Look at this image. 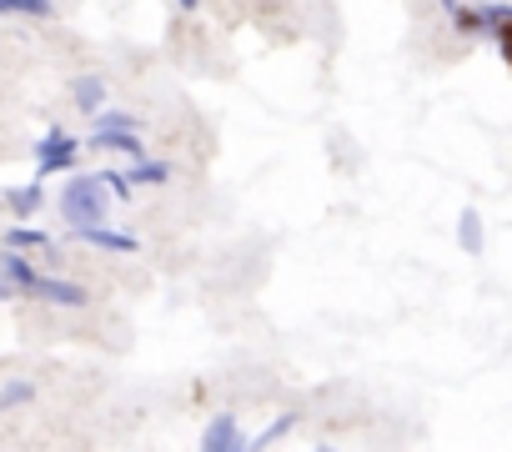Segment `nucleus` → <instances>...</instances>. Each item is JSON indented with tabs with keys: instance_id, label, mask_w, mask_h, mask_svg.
I'll return each mask as SVG.
<instances>
[{
	"instance_id": "18",
	"label": "nucleus",
	"mask_w": 512,
	"mask_h": 452,
	"mask_svg": "<svg viewBox=\"0 0 512 452\" xmlns=\"http://www.w3.org/2000/svg\"><path fill=\"white\" fill-rule=\"evenodd\" d=\"M442 6H447V11H457V6H462V0H442Z\"/></svg>"
},
{
	"instance_id": "9",
	"label": "nucleus",
	"mask_w": 512,
	"mask_h": 452,
	"mask_svg": "<svg viewBox=\"0 0 512 452\" xmlns=\"http://www.w3.org/2000/svg\"><path fill=\"white\" fill-rule=\"evenodd\" d=\"M0 16H21V21H51L56 6L51 0H0Z\"/></svg>"
},
{
	"instance_id": "7",
	"label": "nucleus",
	"mask_w": 512,
	"mask_h": 452,
	"mask_svg": "<svg viewBox=\"0 0 512 452\" xmlns=\"http://www.w3.org/2000/svg\"><path fill=\"white\" fill-rule=\"evenodd\" d=\"M76 237H81V242H91V247H101V252H136V237H126V232H111L106 221H96V226H81Z\"/></svg>"
},
{
	"instance_id": "10",
	"label": "nucleus",
	"mask_w": 512,
	"mask_h": 452,
	"mask_svg": "<svg viewBox=\"0 0 512 452\" xmlns=\"http://www.w3.org/2000/svg\"><path fill=\"white\" fill-rule=\"evenodd\" d=\"M457 242H462V252H467V257H477V252H482V216H477L472 206L457 216Z\"/></svg>"
},
{
	"instance_id": "15",
	"label": "nucleus",
	"mask_w": 512,
	"mask_h": 452,
	"mask_svg": "<svg viewBox=\"0 0 512 452\" xmlns=\"http://www.w3.org/2000/svg\"><path fill=\"white\" fill-rule=\"evenodd\" d=\"M292 422H297V417H292V412H282V417H277L267 432H256V437H251V447H272L277 437H287V432H292Z\"/></svg>"
},
{
	"instance_id": "6",
	"label": "nucleus",
	"mask_w": 512,
	"mask_h": 452,
	"mask_svg": "<svg viewBox=\"0 0 512 452\" xmlns=\"http://www.w3.org/2000/svg\"><path fill=\"white\" fill-rule=\"evenodd\" d=\"M91 146H96V151H121V156H131V161H136V156H146V151H141L136 126H101V131L91 136Z\"/></svg>"
},
{
	"instance_id": "5",
	"label": "nucleus",
	"mask_w": 512,
	"mask_h": 452,
	"mask_svg": "<svg viewBox=\"0 0 512 452\" xmlns=\"http://www.w3.org/2000/svg\"><path fill=\"white\" fill-rule=\"evenodd\" d=\"M201 447H206V452H241V447H246V432H241V422H236L231 412H221V417L206 422Z\"/></svg>"
},
{
	"instance_id": "13",
	"label": "nucleus",
	"mask_w": 512,
	"mask_h": 452,
	"mask_svg": "<svg viewBox=\"0 0 512 452\" xmlns=\"http://www.w3.org/2000/svg\"><path fill=\"white\" fill-rule=\"evenodd\" d=\"M6 242H11L16 252H41V247H51V237H46V232H31V226H11Z\"/></svg>"
},
{
	"instance_id": "1",
	"label": "nucleus",
	"mask_w": 512,
	"mask_h": 452,
	"mask_svg": "<svg viewBox=\"0 0 512 452\" xmlns=\"http://www.w3.org/2000/svg\"><path fill=\"white\" fill-rule=\"evenodd\" d=\"M61 216L71 221V232H81V226H96L111 216V191L101 176H71L61 186Z\"/></svg>"
},
{
	"instance_id": "11",
	"label": "nucleus",
	"mask_w": 512,
	"mask_h": 452,
	"mask_svg": "<svg viewBox=\"0 0 512 452\" xmlns=\"http://www.w3.org/2000/svg\"><path fill=\"white\" fill-rule=\"evenodd\" d=\"M166 176H171V166H166V161H146V156H136V166L126 171L131 186H161Z\"/></svg>"
},
{
	"instance_id": "14",
	"label": "nucleus",
	"mask_w": 512,
	"mask_h": 452,
	"mask_svg": "<svg viewBox=\"0 0 512 452\" xmlns=\"http://www.w3.org/2000/svg\"><path fill=\"white\" fill-rule=\"evenodd\" d=\"M31 397H36V382H26V377H16V382L0 387V407H6V412H11V407H26Z\"/></svg>"
},
{
	"instance_id": "16",
	"label": "nucleus",
	"mask_w": 512,
	"mask_h": 452,
	"mask_svg": "<svg viewBox=\"0 0 512 452\" xmlns=\"http://www.w3.org/2000/svg\"><path fill=\"white\" fill-rule=\"evenodd\" d=\"M101 181H106V191H111V196H131V181H126V171H106Z\"/></svg>"
},
{
	"instance_id": "4",
	"label": "nucleus",
	"mask_w": 512,
	"mask_h": 452,
	"mask_svg": "<svg viewBox=\"0 0 512 452\" xmlns=\"http://www.w3.org/2000/svg\"><path fill=\"white\" fill-rule=\"evenodd\" d=\"M26 297L51 302V307H86V302H91L86 287H76V282H66V277H41V272L26 282Z\"/></svg>"
},
{
	"instance_id": "12",
	"label": "nucleus",
	"mask_w": 512,
	"mask_h": 452,
	"mask_svg": "<svg viewBox=\"0 0 512 452\" xmlns=\"http://www.w3.org/2000/svg\"><path fill=\"white\" fill-rule=\"evenodd\" d=\"M41 201H46L41 181H31V186H16V191L6 196V206H11L16 216H31V211H41Z\"/></svg>"
},
{
	"instance_id": "17",
	"label": "nucleus",
	"mask_w": 512,
	"mask_h": 452,
	"mask_svg": "<svg viewBox=\"0 0 512 452\" xmlns=\"http://www.w3.org/2000/svg\"><path fill=\"white\" fill-rule=\"evenodd\" d=\"M196 6H201V0H176V11H186V16H191Z\"/></svg>"
},
{
	"instance_id": "8",
	"label": "nucleus",
	"mask_w": 512,
	"mask_h": 452,
	"mask_svg": "<svg viewBox=\"0 0 512 452\" xmlns=\"http://www.w3.org/2000/svg\"><path fill=\"white\" fill-rule=\"evenodd\" d=\"M71 96H76V111L96 116V111L106 106V81H101V76H81V81L71 86Z\"/></svg>"
},
{
	"instance_id": "2",
	"label": "nucleus",
	"mask_w": 512,
	"mask_h": 452,
	"mask_svg": "<svg viewBox=\"0 0 512 452\" xmlns=\"http://www.w3.org/2000/svg\"><path fill=\"white\" fill-rule=\"evenodd\" d=\"M462 26H477V31H487L497 46H502V56H507V66H512V6H477V11H452Z\"/></svg>"
},
{
	"instance_id": "3",
	"label": "nucleus",
	"mask_w": 512,
	"mask_h": 452,
	"mask_svg": "<svg viewBox=\"0 0 512 452\" xmlns=\"http://www.w3.org/2000/svg\"><path fill=\"white\" fill-rule=\"evenodd\" d=\"M76 151H81L76 136H66V131H46V136L36 141V176L71 171V166H76Z\"/></svg>"
}]
</instances>
